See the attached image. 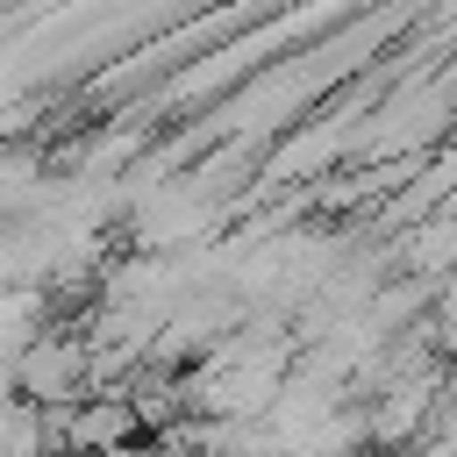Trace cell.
<instances>
[{
	"label": "cell",
	"instance_id": "6da1fadb",
	"mask_svg": "<svg viewBox=\"0 0 457 457\" xmlns=\"http://www.w3.org/2000/svg\"><path fill=\"white\" fill-rule=\"evenodd\" d=\"M79 378H86V350H79V343H57V336L29 343V357H21V386H29L36 400H71Z\"/></svg>",
	"mask_w": 457,
	"mask_h": 457
},
{
	"label": "cell",
	"instance_id": "7a4b0ae2",
	"mask_svg": "<svg viewBox=\"0 0 457 457\" xmlns=\"http://www.w3.org/2000/svg\"><path fill=\"white\" fill-rule=\"evenodd\" d=\"M114 436H129V407H93V414L71 428V443H114Z\"/></svg>",
	"mask_w": 457,
	"mask_h": 457
}]
</instances>
